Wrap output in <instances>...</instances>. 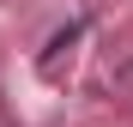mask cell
Instances as JSON below:
<instances>
[{"label":"cell","mask_w":133,"mask_h":127,"mask_svg":"<svg viewBox=\"0 0 133 127\" xmlns=\"http://www.w3.org/2000/svg\"><path fill=\"white\" fill-rule=\"evenodd\" d=\"M79 36H85V18H73V24H66V30H55V36H49V49H42V67H55V61H61L66 49H73Z\"/></svg>","instance_id":"obj_1"}]
</instances>
